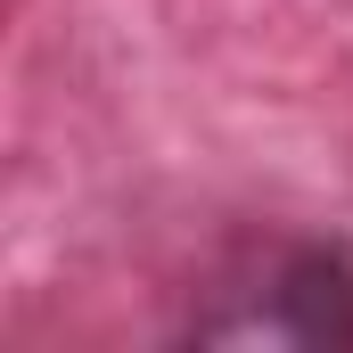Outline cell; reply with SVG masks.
<instances>
[{
  "label": "cell",
  "mask_w": 353,
  "mask_h": 353,
  "mask_svg": "<svg viewBox=\"0 0 353 353\" xmlns=\"http://www.w3.org/2000/svg\"><path fill=\"white\" fill-rule=\"evenodd\" d=\"M197 345H353V239L337 230H296L255 239L239 263L214 279V304L181 321Z\"/></svg>",
  "instance_id": "1"
}]
</instances>
